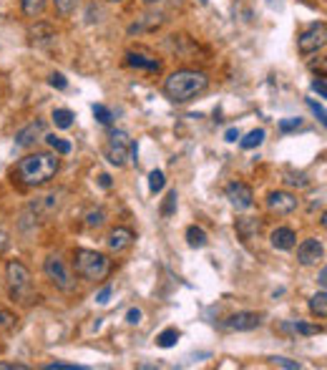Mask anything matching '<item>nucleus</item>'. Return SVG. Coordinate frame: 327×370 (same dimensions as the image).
<instances>
[{"instance_id":"nucleus-30","label":"nucleus","mask_w":327,"mask_h":370,"mask_svg":"<svg viewBox=\"0 0 327 370\" xmlns=\"http://www.w3.org/2000/svg\"><path fill=\"white\" fill-rule=\"evenodd\" d=\"M93 116H96L98 124H104V126H109V124H111V119H113L111 111H109V109H106L104 104H96V106H93Z\"/></svg>"},{"instance_id":"nucleus-21","label":"nucleus","mask_w":327,"mask_h":370,"mask_svg":"<svg viewBox=\"0 0 327 370\" xmlns=\"http://www.w3.org/2000/svg\"><path fill=\"white\" fill-rule=\"evenodd\" d=\"M279 330H292V333H299V335H317V333H322L320 325H307V322H292V325H282Z\"/></svg>"},{"instance_id":"nucleus-7","label":"nucleus","mask_w":327,"mask_h":370,"mask_svg":"<svg viewBox=\"0 0 327 370\" xmlns=\"http://www.w3.org/2000/svg\"><path fill=\"white\" fill-rule=\"evenodd\" d=\"M325 41H327V26L322 21L312 23V26H310L305 33H299L297 48H299V53L310 56V53H315V50H320L322 46H325Z\"/></svg>"},{"instance_id":"nucleus-28","label":"nucleus","mask_w":327,"mask_h":370,"mask_svg":"<svg viewBox=\"0 0 327 370\" xmlns=\"http://www.w3.org/2000/svg\"><path fill=\"white\" fill-rule=\"evenodd\" d=\"M0 328L6 330V333H13L18 328V317L13 313H8V310H0Z\"/></svg>"},{"instance_id":"nucleus-42","label":"nucleus","mask_w":327,"mask_h":370,"mask_svg":"<svg viewBox=\"0 0 327 370\" xmlns=\"http://www.w3.org/2000/svg\"><path fill=\"white\" fill-rule=\"evenodd\" d=\"M0 370H26L23 363H0Z\"/></svg>"},{"instance_id":"nucleus-29","label":"nucleus","mask_w":327,"mask_h":370,"mask_svg":"<svg viewBox=\"0 0 327 370\" xmlns=\"http://www.w3.org/2000/svg\"><path fill=\"white\" fill-rule=\"evenodd\" d=\"M176 204H179V194H176V192H169L167 199H164V204H161V214L171 216L176 212Z\"/></svg>"},{"instance_id":"nucleus-41","label":"nucleus","mask_w":327,"mask_h":370,"mask_svg":"<svg viewBox=\"0 0 327 370\" xmlns=\"http://www.w3.org/2000/svg\"><path fill=\"white\" fill-rule=\"evenodd\" d=\"M224 139L230 141V144H234V141L239 139V129H227V133H224Z\"/></svg>"},{"instance_id":"nucleus-44","label":"nucleus","mask_w":327,"mask_h":370,"mask_svg":"<svg viewBox=\"0 0 327 370\" xmlns=\"http://www.w3.org/2000/svg\"><path fill=\"white\" fill-rule=\"evenodd\" d=\"M8 250V234L6 232H0V255Z\"/></svg>"},{"instance_id":"nucleus-36","label":"nucleus","mask_w":327,"mask_h":370,"mask_svg":"<svg viewBox=\"0 0 327 370\" xmlns=\"http://www.w3.org/2000/svg\"><path fill=\"white\" fill-rule=\"evenodd\" d=\"M272 365H279V368H290V370H299V363L295 360H287V358H270Z\"/></svg>"},{"instance_id":"nucleus-19","label":"nucleus","mask_w":327,"mask_h":370,"mask_svg":"<svg viewBox=\"0 0 327 370\" xmlns=\"http://www.w3.org/2000/svg\"><path fill=\"white\" fill-rule=\"evenodd\" d=\"M187 242H189V247L202 250V247H207V232H204L202 227L191 224V227H187Z\"/></svg>"},{"instance_id":"nucleus-32","label":"nucleus","mask_w":327,"mask_h":370,"mask_svg":"<svg viewBox=\"0 0 327 370\" xmlns=\"http://www.w3.org/2000/svg\"><path fill=\"white\" fill-rule=\"evenodd\" d=\"M104 219H106V214L101 210L88 212V214H86V224H88V227H101V224H104Z\"/></svg>"},{"instance_id":"nucleus-6","label":"nucleus","mask_w":327,"mask_h":370,"mask_svg":"<svg viewBox=\"0 0 327 370\" xmlns=\"http://www.w3.org/2000/svg\"><path fill=\"white\" fill-rule=\"evenodd\" d=\"M43 272H46V277H48L61 293H76V279H73V275L68 272V267L63 265V259L58 257V255L46 257Z\"/></svg>"},{"instance_id":"nucleus-9","label":"nucleus","mask_w":327,"mask_h":370,"mask_svg":"<svg viewBox=\"0 0 327 370\" xmlns=\"http://www.w3.org/2000/svg\"><path fill=\"white\" fill-rule=\"evenodd\" d=\"M297 259H299V265H305V267L317 265V262L325 259V245H322L320 239H305V242L297 247Z\"/></svg>"},{"instance_id":"nucleus-39","label":"nucleus","mask_w":327,"mask_h":370,"mask_svg":"<svg viewBox=\"0 0 327 370\" xmlns=\"http://www.w3.org/2000/svg\"><path fill=\"white\" fill-rule=\"evenodd\" d=\"M126 322H129V325H139V322H141V310L139 308L129 310V313H126Z\"/></svg>"},{"instance_id":"nucleus-22","label":"nucleus","mask_w":327,"mask_h":370,"mask_svg":"<svg viewBox=\"0 0 327 370\" xmlns=\"http://www.w3.org/2000/svg\"><path fill=\"white\" fill-rule=\"evenodd\" d=\"M265 129H254V131H250L247 133V136H244L242 139V149H247V151H250V149H257L259 144H262V141H265Z\"/></svg>"},{"instance_id":"nucleus-48","label":"nucleus","mask_w":327,"mask_h":370,"mask_svg":"<svg viewBox=\"0 0 327 370\" xmlns=\"http://www.w3.org/2000/svg\"><path fill=\"white\" fill-rule=\"evenodd\" d=\"M109 3H121V0H109Z\"/></svg>"},{"instance_id":"nucleus-40","label":"nucleus","mask_w":327,"mask_h":370,"mask_svg":"<svg viewBox=\"0 0 327 370\" xmlns=\"http://www.w3.org/2000/svg\"><path fill=\"white\" fill-rule=\"evenodd\" d=\"M109 300H111V287H104V290L96 295V302H98V305H106Z\"/></svg>"},{"instance_id":"nucleus-45","label":"nucleus","mask_w":327,"mask_h":370,"mask_svg":"<svg viewBox=\"0 0 327 370\" xmlns=\"http://www.w3.org/2000/svg\"><path fill=\"white\" fill-rule=\"evenodd\" d=\"M325 285H327V270L322 267V270H320V287H322V290H325Z\"/></svg>"},{"instance_id":"nucleus-33","label":"nucleus","mask_w":327,"mask_h":370,"mask_svg":"<svg viewBox=\"0 0 327 370\" xmlns=\"http://www.w3.org/2000/svg\"><path fill=\"white\" fill-rule=\"evenodd\" d=\"M307 106H310V109H312V113H315V116L320 119V124H327V113H325V109H322V106L317 104L315 98H307Z\"/></svg>"},{"instance_id":"nucleus-25","label":"nucleus","mask_w":327,"mask_h":370,"mask_svg":"<svg viewBox=\"0 0 327 370\" xmlns=\"http://www.w3.org/2000/svg\"><path fill=\"white\" fill-rule=\"evenodd\" d=\"M43 139L48 141V147L53 149V151H56V154H71V141H66V139H61V136H43Z\"/></svg>"},{"instance_id":"nucleus-11","label":"nucleus","mask_w":327,"mask_h":370,"mask_svg":"<svg viewBox=\"0 0 327 370\" xmlns=\"http://www.w3.org/2000/svg\"><path fill=\"white\" fill-rule=\"evenodd\" d=\"M43 136H46V121L35 119V121H30L26 129H21V131L15 133V144H18V147H33L35 141L43 139Z\"/></svg>"},{"instance_id":"nucleus-15","label":"nucleus","mask_w":327,"mask_h":370,"mask_svg":"<svg viewBox=\"0 0 327 370\" xmlns=\"http://www.w3.org/2000/svg\"><path fill=\"white\" fill-rule=\"evenodd\" d=\"M131 242H133V232L129 230V227H116V230H111V234H109V250L111 252L126 250V247H131Z\"/></svg>"},{"instance_id":"nucleus-12","label":"nucleus","mask_w":327,"mask_h":370,"mask_svg":"<svg viewBox=\"0 0 327 370\" xmlns=\"http://www.w3.org/2000/svg\"><path fill=\"white\" fill-rule=\"evenodd\" d=\"M259 315L257 313H237L227 317V328L230 330H237V333H250V330L259 328Z\"/></svg>"},{"instance_id":"nucleus-1","label":"nucleus","mask_w":327,"mask_h":370,"mask_svg":"<svg viewBox=\"0 0 327 370\" xmlns=\"http://www.w3.org/2000/svg\"><path fill=\"white\" fill-rule=\"evenodd\" d=\"M207 89H209V76L204 71H194V68L174 71L164 81V93L174 104H187V101L196 98L199 93L207 91Z\"/></svg>"},{"instance_id":"nucleus-3","label":"nucleus","mask_w":327,"mask_h":370,"mask_svg":"<svg viewBox=\"0 0 327 370\" xmlns=\"http://www.w3.org/2000/svg\"><path fill=\"white\" fill-rule=\"evenodd\" d=\"M73 265H76L78 277L88 279V282L104 279L106 275H109V270H111L109 257L96 250H76V255H73Z\"/></svg>"},{"instance_id":"nucleus-35","label":"nucleus","mask_w":327,"mask_h":370,"mask_svg":"<svg viewBox=\"0 0 327 370\" xmlns=\"http://www.w3.org/2000/svg\"><path fill=\"white\" fill-rule=\"evenodd\" d=\"M299 126H302V119H282L279 121V131H295V129H299Z\"/></svg>"},{"instance_id":"nucleus-13","label":"nucleus","mask_w":327,"mask_h":370,"mask_svg":"<svg viewBox=\"0 0 327 370\" xmlns=\"http://www.w3.org/2000/svg\"><path fill=\"white\" fill-rule=\"evenodd\" d=\"M28 38L33 46H38V48H46V46H50V43H56V30L50 28L48 23H35L33 28L28 30Z\"/></svg>"},{"instance_id":"nucleus-38","label":"nucleus","mask_w":327,"mask_h":370,"mask_svg":"<svg viewBox=\"0 0 327 370\" xmlns=\"http://www.w3.org/2000/svg\"><path fill=\"white\" fill-rule=\"evenodd\" d=\"M312 91L315 93H317V96H320V98H325L327 96V89H325V78H315V81H312Z\"/></svg>"},{"instance_id":"nucleus-34","label":"nucleus","mask_w":327,"mask_h":370,"mask_svg":"<svg viewBox=\"0 0 327 370\" xmlns=\"http://www.w3.org/2000/svg\"><path fill=\"white\" fill-rule=\"evenodd\" d=\"M48 84L53 86V89H58V91H63V89H68V81H66V76H63V73H50Z\"/></svg>"},{"instance_id":"nucleus-31","label":"nucleus","mask_w":327,"mask_h":370,"mask_svg":"<svg viewBox=\"0 0 327 370\" xmlns=\"http://www.w3.org/2000/svg\"><path fill=\"white\" fill-rule=\"evenodd\" d=\"M53 6H56V10L61 15H71L73 10H76L78 0H53Z\"/></svg>"},{"instance_id":"nucleus-20","label":"nucleus","mask_w":327,"mask_h":370,"mask_svg":"<svg viewBox=\"0 0 327 370\" xmlns=\"http://www.w3.org/2000/svg\"><path fill=\"white\" fill-rule=\"evenodd\" d=\"M310 310H312V315H317V317H325L327 315V293L325 290H320L317 295L310 297Z\"/></svg>"},{"instance_id":"nucleus-2","label":"nucleus","mask_w":327,"mask_h":370,"mask_svg":"<svg viewBox=\"0 0 327 370\" xmlns=\"http://www.w3.org/2000/svg\"><path fill=\"white\" fill-rule=\"evenodd\" d=\"M58 172V156L48 154V151H35L28 154L26 159L18 161L15 167V176L18 182L26 187H41V184L50 182Z\"/></svg>"},{"instance_id":"nucleus-18","label":"nucleus","mask_w":327,"mask_h":370,"mask_svg":"<svg viewBox=\"0 0 327 370\" xmlns=\"http://www.w3.org/2000/svg\"><path fill=\"white\" fill-rule=\"evenodd\" d=\"M259 230H262V224L254 216H244L237 222V232L242 234V239H252L254 234H259Z\"/></svg>"},{"instance_id":"nucleus-8","label":"nucleus","mask_w":327,"mask_h":370,"mask_svg":"<svg viewBox=\"0 0 327 370\" xmlns=\"http://www.w3.org/2000/svg\"><path fill=\"white\" fill-rule=\"evenodd\" d=\"M227 199H230V204L234 207L237 212H244L250 210L252 202H254V194H252V187H247L244 182H232L230 187H227Z\"/></svg>"},{"instance_id":"nucleus-4","label":"nucleus","mask_w":327,"mask_h":370,"mask_svg":"<svg viewBox=\"0 0 327 370\" xmlns=\"http://www.w3.org/2000/svg\"><path fill=\"white\" fill-rule=\"evenodd\" d=\"M6 277H8V290H10V297L13 300H21V302H33V285H30V272L28 267L13 259V262H8L6 267Z\"/></svg>"},{"instance_id":"nucleus-47","label":"nucleus","mask_w":327,"mask_h":370,"mask_svg":"<svg viewBox=\"0 0 327 370\" xmlns=\"http://www.w3.org/2000/svg\"><path fill=\"white\" fill-rule=\"evenodd\" d=\"M199 3H202V6H207V0H199Z\"/></svg>"},{"instance_id":"nucleus-5","label":"nucleus","mask_w":327,"mask_h":370,"mask_svg":"<svg viewBox=\"0 0 327 370\" xmlns=\"http://www.w3.org/2000/svg\"><path fill=\"white\" fill-rule=\"evenodd\" d=\"M104 154H106V159H109V164H113V167H124L129 159L136 161L139 149H136V144H133L131 139H129V133L116 129V131L109 133V141H106V147H104Z\"/></svg>"},{"instance_id":"nucleus-26","label":"nucleus","mask_w":327,"mask_h":370,"mask_svg":"<svg viewBox=\"0 0 327 370\" xmlns=\"http://www.w3.org/2000/svg\"><path fill=\"white\" fill-rule=\"evenodd\" d=\"M53 124H56V129H71L73 126V113L68 109H56L53 111Z\"/></svg>"},{"instance_id":"nucleus-23","label":"nucleus","mask_w":327,"mask_h":370,"mask_svg":"<svg viewBox=\"0 0 327 370\" xmlns=\"http://www.w3.org/2000/svg\"><path fill=\"white\" fill-rule=\"evenodd\" d=\"M176 340H179V330L167 328L164 333H159V337H156V345H159V348H174Z\"/></svg>"},{"instance_id":"nucleus-17","label":"nucleus","mask_w":327,"mask_h":370,"mask_svg":"<svg viewBox=\"0 0 327 370\" xmlns=\"http://www.w3.org/2000/svg\"><path fill=\"white\" fill-rule=\"evenodd\" d=\"M164 21H167V18H164V13H161V10H156V13H151V15H144L139 23H133L131 28H129V33H141V30H149V28H159Z\"/></svg>"},{"instance_id":"nucleus-37","label":"nucleus","mask_w":327,"mask_h":370,"mask_svg":"<svg viewBox=\"0 0 327 370\" xmlns=\"http://www.w3.org/2000/svg\"><path fill=\"white\" fill-rule=\"evenodd\" d=\"M46 370H86L84 365H73V363H50L46 365Z\"/></svg>"},{"instance_id":"nucleus-24","label":"nucleus","mask_w":327,"mask_h":370,"mask_svg":"<svg viewBox=\"0 0 327 370\" xmlns=\"http://www.w3.org/2000/svg\"><path fill=\"white\" fill-rule=\"evenodd\" d=\"M21 8L28 18H35V15H41L46 10V0H21Z\"/></svg>"},{"instance_id":"nucleus-16","label":"nucleus","mask_w":327,"mask_h":370,"mask_svg":"<svg viewBox=\"0 0 327 370\" xmlns=\"http://www.w3.org/2000/svg\"><path fill=\"white\" fill-rule=\"evenodd\" d=\"M126 63L133 66V68H144V71H153V73H159L161 71V61L151 56H144V53H126Z\"/></svg>"},{"instance_id":"nucleus-43","label":"nucleus","mask_w":327,"mask_h":370,"mask_svg":"<svg viewBox=\"0 0 327 370\" xmlns=\"http://www.w3.org/2000/svg\"><path fill=\"white\" fill-rule=\"evenodd\" d=\"M98 184H101L104 189H109V187H111V176H109V174H101V176H98Z\"/></svg>"},{"instance_id":"nucleus-46","label":"nucleus","mask_w":327,"mask_h":370,"mask_svg":"<svg viewBox=\"0 0 327 370\" xmlns=\"http://www.w3.org/2000/svg\"><path fill=\"white\" fill-rule=\"evenodd\" d=\"M144 3H147L149 8H156V6L161 8V6H164V0H144Z\"/></svg>"},{"instance_id":"nucleus-10","label":"nucleus","mask_w":327,"mask_h":370,"mask_svg":"<svg viewBox=\"0 0 327 370\" xmlns=\"http://www.w3.org/2000/svg\"><path fill=\"white\" fill-rule=\"evenodd\" d=\"M267 210L279 216L292 214V212L297 210V196L290 194V192H272V194L267 196Z\"/></svg>"},{"instance_id":"nucleus-27","label":"nucleus","mask_w":327,"mask_h":370,"mask_svg":"<svg viewBox=\"0 0 327 370\" xmlns=\"http://www.w3.org/2000/svg\"><path fill=\"white\" fill-rule=\"evenodd\" d=\"M167 187V179H164V172L159 169H153L151 174H149V189H151V194H159L161 189Z\"/></svg>"},{"instance_id":"nucleus-14","label":"nucleus","mask_w":327,"mask_h":370,"mask_svg":"<svg viewBox=\"0 0 327 370\" xmlns=\"http://www.w3.org/2000/svg\"><path fill=\"white\" fill-rule=\"evenodd\" d=\"M272 247L274 250H292L295 245H297V234H295V230H290V227H277V230L272 232V237H270Z\"/></svg>"}]
</instances>
